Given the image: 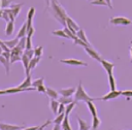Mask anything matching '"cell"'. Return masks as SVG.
<instances>
[{"label": "cell", "mask_w": 132, "mask_h": 130, "mask_svg": "<svg viewBox=\"0 0 132 130\" xmlns=\"http://www.w3.org/2000/svg\"><path fill=\"white\" fill-rule=\"evenodd\" d=\"M51 5H52V9H53L54 13L56 14V18L59 19V20L61 21V23L66 27V18H67L68 15L66 14L65 9L59 4V2H58L57 0H52Z\"/></svg>", "instance_id": "obj_1"}, {"label": "cell", "mask_w": 132, "mask_h": 130, "mask_svg": "<svg viewBox=\"0 0 132 130\" xmlns=\"http://www.w3.org/2000/svg\"><path fill=\"white\" fill-rule=\"evenodd\" d=\"M94 100H96V98H92L91 96H89L88 93L85 91L81 82H79L78 86L76 88V91L74 93V101H76V102L77 101H85L87 103L89 101H94Z\"/></svg>", "instance_id": "obj_2"}, {"label": "cell", "mask_w": 132, "mask_h": 130, "mask_svg": "<svg viewBox=\"0 0 132 130\" xmlns=\"http://www.w3.org/2000/svg\"><path fill=\"white\" fill-rule=\"evenodd\" d=\"M109 23L112 24V25H124V26H127V25H131L132 21L130 19H128V18H125V17H113V18H110Z\"/></svg>", "instance_id": "obj_3"}, {"label": "cell", "mask_w": 132, "mask_h": 130, "mask_svg": "<svg viewBox=\"0 0 132 130\" xmlns=\"http://www.w3.org/2000/svg\"><path fill=\"white\" fill-rule=\"evenodd\" d=\"M120 95H122V91H110L108 92L106 95L102 96V97H99V98H96V100H103V101H108V100H111V99H116L118 98Z\"/></svg>", "instance_id": "obj_4"}, {"label": "cell", "mask_w": 132, "mask_h": 130, "mask_svg": "<svg viewBox=\"0 0 132 130\" xmlns=\"http://www.w3.org/2000/svg\"><path fill=\"white\" fill-rule=\"evenodd\" d=\"M60 62L67 64V65H72V66H88L86 62L81 60H77V59H61Z\"/></svg>", "instance_id": "obj_5"}, {"label": "cell", "mask_w": 132, "mask_h": 130, "mask_svg": "<svg viewBox=\"0 0 132 130\" xmlns=\"http://www.w3.org/2000/svg\"><path fill=\"white\" fill-rule=\"evenodd\" d=\"M66 27H67L69 30H71L75 35H76V32L80 29V28L78 27V25H77L71 18H69V17L66 18Z\"/></svg>", "instance_id": "obj_6"}, {"label": "cell", "mask_w": 132, "mask_h": 130, "mask_svg": "<svg viewBox=\"0 0 132 130\" xmlns=\"http://www.w3.org/2000/svg\"><path fill=\"white\" fill-rule=\"evenodd\" d=\"M100 64L102 65V67L104 68V70L107 72L108 75L112 74V70H113V67H114V64H113V63H111V62H109V61H107V60L102 59V60L100 61Z\"/></svg>", "instance_id": "obj_7"}, {"label": "cell", "mask_w": 132, "mask_h": 130, "mask_svg": "<svg viewBox=\"0 0 132 130\" xmlns=\"http://www.w3.org/2000/svg\"><path fill=\"white\" fill-rule=\"evenodd\" d=\"M24 128H25L24 126L6 124V123H0V130H22Z\"/></svg>", "instance_id": "obj_8"}, {"label": "cell", "mask_w": 132, "mask_h": 130, "mask_svg": "<svg viewBox=\"0 0 132 130\" xmlns=\"http://www.w3.org/2000/svg\"><path fill=\"white\" fill-rule=\"evenodd\" d=\"M85 51L89 54V56L91 57V58H93V59H95L96 61H98V62H100L101 60H102V58L100 57V55H99V53L98 52H96L95 50H93L92 47H85Z\"/></svg>", "instance_id": "obj_9"}, {"label": "cell", "mask_w": 132, "mask_h": 130, "mask_svg": "<svg viewBox=\"0 0 132 130\" xmlns=\"http://www.w3.org/2000/svg\"><path fill=\"white\" fill-rule=\"evenodd\" d=\"M76 89L75 88H66V89H61L58 91V93L61 95V96H64V97H71L74 93H75Z\"/></svg>", "instance_id": "obj_10"}, {"label": "cell", "mask_w": 132, "mask_h": 130, "mask_svg": "<svg viewBox=\"0 0 132 130\" xmlns=\"http://www.w3.org/2000/svg\"><path fill=\"white\" fill-rule=\"evenodd\" d=\"M34 91L36 90V88H27V89H22L20 87H15V88H8L6 89V93L7 94H14V93H20V92H26V91Z\"/></svg>", "instance_id": "obj_11"}, {"label": "cell", "mask_w": 132, "mask_h": 130, "mask_svg": "<svg viewBox=\"0 0 132 130\" xmlns=\"http://www.w3.org/2000/svg\"><path fill=\"white\" fill-rule=\"evenodd\" d=\"M22 63H23V65H24V69H25V74H26V76L30 75V73H29V63H30V59H29L26 55H23V56H22Z\"/></svg>", "instance_id": "obj_12"}, {"label": "cell", "mask_w": 132, "mask_h": 130, "mask_svg": "<svg viewBox=\"0 0 132 130\" xmlns=\"http://www.w3.org/2000/svg\"><path fill=\"white\" fill-rule=\"evenodd\" d=\"M77 122H78V125H79V130H90L91 127H92V125H90L88 122L84 121L79 117H77Z\"/></svg>", "instance_id": "obj_13"}, {"label": "cell", "mask_w": 132, "mask_h": 130, "mask_svg": "<svg viewBox=\"0 0 132 130\" xmlns=\"http://www.w3.org/2000/svg\"><path fill=\"white\" fill-rule=\"evenodd\" d=\"M26 36H27V23L25 22V23L22 25V27L20 28V30H19V32H18V34H16V38L21 39V38L26 37Z\"/></svg>", "instance_id": "obj_14"}, {"label": "cell", "mask_w": 132, "mask_h": 130, "mask_svg": "<svg viewBox=\"0 0 132 130\" xmlns=\"http://www.w3.org/2000/svg\"><path fill=\"white\" fill-rule=\"evenodd\" d=\"M59 105H60V102L58 100H55V99H51L50 101V106H51V109L52 111L54 112V115L57 116L58 113V108H59Z\"/></svg>", "instance_id": "obj_15"}, {"label": "cell", "mask_w": 132, "mask_h": 130, "mask_svg": "<svg viewBox=\"0 0 132 130\" xmlns=\"http://www.w3.org/2000/svg\"><path fill=\"white\" fill-rule=\"evenodd\" d=\"M76 36H77V38H79V39L82 40L85 43H87L88 45L91 46V43L89 42V40H88V38H87V36H86V34H85V31H84L82 29H79V30L76 32Z\"/></svg>", "instance_id": "obj_16"}, {"label": "cell", "mask_w": 132, "mask_h": 130, "mask_svg": "<svg viewBox=\"0 0 132 130\" xmlns=\"http://www.w3.org/2000/svg\"><path fill=\"white\" fill-rule=\"evenodd\" d=\"M19 87H20V88H22V89H27V88L32 87V79H31V75L26 76V77H25V79H24V82H23Z\"/></svg>", "instance_id": "obj_17"}, {"label": "cell", "mask_w": 132, "mask_h": 130, "mask_svg": "<svg viewBox=\"0 0 132 130\" xmlns=\"http://www.w3.org/2000/svg\"><path fill=\"white\" fill-rule=\"evenodd\" d=\"M58 92L52 88H46V95L51 98V99H55V100H58L60 96H58Z\"/></svg>", "instance_id": "obj_18"}, {"label": "cell", "mask_w": 132, "mask_h": 130, "mask_svg": "<svg viewBox=\"0 0 132 130\" xmlns=\"http://www.w3.org/2000/svg\"><path fill=\"white\" fill-rule=\"evenodd\" d=\"M58 101L61 103V104H64V105H68L70 103H72L74 101V99L72 97H64V96H60Z\"/></svg>", "instance_id": "obj_19"}, {"label": "cell", "mask_w": 132, "mask_h": 130, "mask_svg": "<svg viewBox=\"0 0 132 130\" xmlns=\"http://www.w3.org/2000/svg\"><path fill=\"white\" fill-rule=\"evenodd\" d=\"M87 106H88V108H89V110H90V112L92 115V118L93 117H97V108H96L95 104L93 103V101L87 102Z\"/></svg>", "instance_id": "obj_20"}, {"label": "cell", "mask_w": 132, "mask_h": 130, "mask_svg": "<svg viewBox=\"0 0 132 130\" xmlns=\"http://www.w3.org/2000/svg\"><path fill=\"white\" fill-rule=\"evenodd\" d=\"M19 38H14V39H12V40H6V41H4V43L6 44V46L9 48V50H12L13 47H15L16 45H18V43H19Z\"/></svg>", "instance_id": "obj_21"}, {"label": "cell", "mask_w": 132, "mask_h": 130, "mask_svg": "<svg viewBox=\"0 0 132 130\" xmlns=\"http://www.w3.org/2000/svg\"><path fill=\"white\" fill-rule=\"evenodd\" d=\"M10 61L5 59L3 56H0V63L5 67V71H6V74H9V63Z\"/></svg>", "instance_id": "obj_22"}, {"label": "cell", "mask_w": 132, "mask_h": 130, "mask_svg": "<svg viewBox=\"0 0 132 130\" xmlns=\"http://www.w3.org/2000/svg\"><path fill=\"white\" fill-rule=\"evenodd\" d=\"M39 61H40V58L39 57H34L33 59L30 60V63H29V73H30V71L32 69H34L36 67V65L39 63Z\"/></svg>", "instance_id": "obj_23"}, {"label": "cell", "mask_w": 132, "mask_h": 130, "mask_svg": "<svg viewBox=\"0 0 132 130\" xmlns=\"http://www.w3.org/2000/svg\"><path fill=\"white\" fill-rule=\"evenodd\" d=\"M12 32H13V21H9L7 22L5 27V34L8 36V35H11Z\"/></svg>", "instance_id": "obj_24"}, {"label": "cell", "mask_w": 132, "mask_h": 130, "mask_svg": "<svg viewBox=\"0 0 132 130\" xmlns=\"http://www.w3.org/2000/svg\"><path fill=\"white\" fill-rule=\"evenodd\" d=\"M108 84H109V87H110V91H116L117 90L116 89L117 85H116V79H114L113 74L108 75Z\"/></svg>", "instance_id": "obj_25"}, {"label": "cell", "mask_w": 132, "mask_h": 130, "mask_svg": "<svg viewBox=\"0 0 132 130\" xmlns=\"http://www.w3.org/2000/svg\"><path fill=\"white\" fill-rule=\"evenodd\" d=\"M64 119H65V113H61V115L56 116V118L52 121V123H54L55 125H61L62 122L64 121Z\"/></svg>", "instance_id": "obj_26"}, {"label": "cell", "mask_w": 132, "mask_h": 130, "mask_svg": "<svg viewBox=\"0 0 132 130\" xmlns=\"http://www.w3.org/2000/svg\"><path fill=\"white\" fill-rule=\"evenodd\" d=\"M61 128H62V130H72L71 129V126H70V123H69L68 117L65 116V119H64V121L61 124Z\"/></svg>", "instance_id": "obj_27"}, {"label": "cell", "mask_w": 132, "mask_h": 130, "mask_svg": "<svg viewBox=\"0 0 132 130\" xmlns=\"http://www.w3.org/2000/svg\"><path fill=\"white\" fill-rule=\"evenodd\" d=\"M100 124H101V121H100L99 117L98 116L97 117H93V119H92V129L96 130L100 126Z\"/></svg>", "instance_id": "obj_28"}, {"label": "cell", "mask_w": 132, "mask_h": 130, "mask_svg": "<svg viewBox=\"0 0 132 130\" xmlns=\"http://www.w3.org/2000/svg\"><path fill=\"white\" fill-rule=\"evenodd\" d=\"M75 105H76V101H73L72 103H70V104L66 105V110H65V116H66V117H69L70 112L72 111V109L74 108V106H75Z\"/></svg>", "instance_id": "obj_29"}, {"label": "cell", "mask_w": 132, "mask_h": 130, "mask_svg": "<svg viewBox=\"0 0 132 130\" xmlns=\"http://www.w3.org/2000/svg\"><path fill=\"white\" fill-rule=\"evenodd\" d=\"M52 34H53V35H56V36H59V37H62V38H68V36H67L66 33L64 32V30H60V29H58V30L53 31Z\"/></svg>", "instance_id": "obj_30"}, {"label": "cell", "mask_w": 132, "mask_h": 130, "mask_svg": "<svg viewBox=\"0 0 132 130\" xmlns=\"http://www.w3.org/2000/svg\"><path fill=\"white\" fill-rule=\"evenodd\" d=\"M21 7H22V4H18V6H12V7L9 9V10H10V12L12 13V15H13L14 18H15V17L19 14Z\"/></svg>", "instance_id": "obj_31"}, {"label": "cell", "mask_w": 132, "mask_h": 130, "mask_svg": "<svg viewBox=\"0 0 132 130\" xmlns=\"http://www.w3.org/2000/svg\"><path fill=\"white\" fill-rule=\"evenodd\" d=\"M43 82H44V78H43V77L37 78V79H35V80L32 82V86H33V88H36V89H37L38 87H40V86L43 85Z\"/></svg>", "instance_id": "obj_32"}, {"label": "cell", "mask_w": 132, "mask_h": 130, "mask_svg": "<svg viewBox=\"0 0 132 130\" xmlns=\"http://www.w3.org/2000/svg\"><path fill=\"white\" fill-rule=\"evenodd\" d=\"M10 53H11L12 55H18V56H21V57L24 55V51L21 50L19 46H15V47H13L12 50H10Z\"/></svg>", "instance_id": "obj_33"}, {"label": "cell", "mask_w": 132, "mask_h": 130, "mask_svg": "<svg viewBox=\"0 0 132 130\" xmlns=\"http://www.w3.org/2000/svg\"><path fill=\"white\" fill-rule=\"evenodd\" d=\"M16 46H19L21 50L25 51V50H26V37L21 38V39L19 40V43H18V45H16Z\"/></svg>", "instance_id": "obj_34"}, {"label": "cell", "mask_w": 132, "mask_h": 130, "mask_svg": "<svg viewBox=\"0 0 132 130\" xmlns=\"http://www.w3.org/2000/svg\"><path fill=\"white\" fill-rule=\"evenodd\" d=\"M42 52H43V47L42 46H36L34 48V57H41L42 55Z\"/></svg>", "instance_id": "obj_35"}, {"label": "cell", "mask_w": 132, "mask_h": 130, "mask_svg": "<svg viewBox=\"0 0 132 130\" xmlns=\"http://www.w3.org/2000/svg\"><path fill=\"white\" fill-rule=\"evenodd\" d=\"M31 37H32V36H29V35L26 36V50H32V48H33V46H32V41H31Z\"/></svg>", "instance_id": "obj_36"}, {"label": "cell", "mask_w": 132, "mask_h": 130, "mask_svg": "<svg viewBox=\"0 0 132 130\" xmlns=\"http://www.w3.org/2000/svg\"><path fill=\"white\" fill-rule=\"evenodd\" d=\"M24 55H26L30 60L34 58V50H25L24 51Z\"/></svg>", "instance_id": "obj_37"}, {"label": "cell", "mask_w": 132, "mask_h": 130, "mask_svg": "<svg viewBox=\"0 0 132 130\" xmlns=\"http://www.w3.org/2000/svg\"><path fill=\"white\" fill-rule=\"evenodd\" d=\"M91 4H93V5H103V6L107 5L105 0H92Z\"/></svg>", "instance_id": "obj_38"}, {"label": "cell", "mask_w": 132, "mask_h": 130, "mask_svg": "<svg viewBox=\"0 0 132 130\" xmlns=\"http://www.w3.org/2000/svg\"><path fill=\"white\" fill-rule=\"evenodd\" d=\"M122 96H125L128 100L132 97V90H125V91H122Z\"/></svg>", "instance_id": "obj_39"}, {"label": "cell", "mask_w": 132, "mask_h": 130, "mask_svg": "<svg viewBox=\"0 0 132 130\" xmlns=\"http://www.w3.org/2000/svg\"><path fill=\"white\" fill-rule=\"evenodd\" d=\"M15 61H22V57H21V56H18V55H12V54H11L10 63H14Z\"/></svg>", "instance_id": "obj_40"}, {"label": "cell", "mask_w": 132, "mask_h": 130, "mask_svg": "<svg viewBox=\"0 0 132 130\" xmlns=\"http://www.w3.org/2000/svg\"><path fill=\"white\" fill-rule=\"evenodd\" d=\"M65 110H66V106H65L64 104H61V103H60L59 108H58V113H57V116H58V115H61V113H65Z\"/></svg>", "instance_id": "obj_41"}, {"label": "cell", "mask_w": 132, "mask_h": 130, "mask_svg": "<svg viewBox=\"0 0 132 130\" xmlns=\"http://www.w3.org/2000/svg\"><path fill=\"white\" fill-rule=\"evenodd\" d=\"M0 46H1V48H2L3 52H10V50L6 46V44H5L4 41H2V40H0Z\"/></svg>", "instance_id": "obj_42"}, {"label": "cell", "mask_w": 132, "mask_h": 130, "mask_svg": "<svg viewBox=\"0 0 132 130\" xmlns=\"http://www.w3.org/2000/svg\"><path fill=\"white\" fill-rule=\"evenodd\" d=\"M1 56H3L5 59H7V60H9L10 61V57H11V53L10 52H2V54H1Z\"/></svg>", "instance_id": "obj_43"}, {"label": "cell", "mask_w": 132, "mask_h": 130, "mask_svg": "<svg viewBox=\"0 0 132 130\" xmlns=\"http://www.w3.org/2000/svg\"><path fill=\"white\" fill-rule=\"evenodd\" d=\"M38 92H41V93H44V94H46V88L42 85V86H40V87H38L37 89H36Z\"/></svg>", "instance_id": "obj_44"}, {"label": "cell", "mask_w": 132, "mask_h": 130, "mask_svg": "<svg viewBox=\"0 0 132 130\" xmlns=\"http://www.w3.org/2000/svg\"><path fill=\"white\" fill-rule=\"evenodd\" d=\"M39 129H40V126H31V127L24 128L22 130H39Z\"/></svg>", "instance_id": "obj_45"}, {"label": "cell", "mask_w": 132, "mask_h": 130, "mask_svg": "<svg viewBox=\"0 0 132 130\" xmlns=\"http://www.w3.org/2000/svg\"><path fill=\"white\" fill-rule=\"evenodd\" d=\"M106 1V3H107V6L109 7V8H112V5H111V0H105Z\"/></svg>", "instance_id": "obj_46"}, {"label": "cell", "mask_w": 132, "mask_h": 130, "mask_svg": "<svg viewBox=\"0 0 132 130\" xmlns=\"http://www.w3.org/2000/svg\"><path fill=\"white\" fill-rule=\"evenodd\" d=\"M4 94H7L6 93V89L5 90H0V95H4Z\"/></svg>", "instance_id": "obj_47"}, {"label": "cell", "mask_w": 132, "mask_h": 130, "mask_svg": "<svg viewBox=\"0 0 132 130\" xmlns=\"http://www.w3.org/2000/svg\"><path fill=\"white\" fill-rule=\"evenodd\" d=\"M59 129H60V125H55L53 128V130H59Z\"/></svg>", "instance_id": "obj_48"}, {"label": "cell", "mask_w": 132, "mask_h": 130, "mask_svg": "<svg viewBox=\"0 0 132 130\" xmlns=\"http://www.w3.org/2000/svg\"><path fill=\"white\" fill-rule=\"evenodd\" d=\"M130 55H131V62H132V46H131V48H130Z\"/></svg>", "instance_id": "obj_49"}, {"label": "cell", "mask_w": 132, "mask_h": 130, "mask_svg": "<svg viewBox=\"0 0 132 130\" xmlns=\"http://www.w3.org/2000/svg\"><path fill=\"white\" fill-rule=\"evenodd\" d=\"M2 52H3V51H2V48H1V46H0V56H1V54H2Z\"/></svg>", "instance_id": "obj_50"}, {"label": "cell", "mask_w": 132, "mask_h": 130, "mask_svg": "<svg viewBox=\"0 0 132 130\" xmlns=\"http://www.w3.org/2000/svg\"><path fill=\"white\" fill-rule=\"evenodd\" d=\"M46 4H47V5H50V0H46Z\"/></svg>", "instance_id": "obj_51"}]
</instances>
